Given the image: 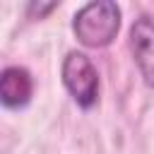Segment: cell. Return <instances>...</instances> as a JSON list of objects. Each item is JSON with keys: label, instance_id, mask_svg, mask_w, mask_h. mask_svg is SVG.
<instances>
[{"label": "cell", "instance_id": "obj_1", "mask_svg": "<svg viewBox=\"0 0 154 154\" xmlns=\"http://www.w3.org/2000/svg\"><path fill=\"white\" fill-rule=\"evenodd\" d=\"M120 7L113 0L84 2L72 14V34L84 48H106L120 31Z\"/></svg>", "mask_w": 154, "mask_h": 154}, {"label": "cell", "instance_id": "obj_2", "mask_svg": "<svg viewBox=\"0 0 154 154\" xmlns=\"http://www.w3.org/2000/svg\"><path fill=\"white\" fill-rule=\"evenodd\" d=\"M60 79H63V87L70 94V99L82 111H91L99 103V94H101L99 70L84 51L72 48L65 53V58L60 63Z\"/></svg>", "mask_w": 154, "mask_h": 154}, {"label": "cell", "instance_id": "obj_3", "mask_svg": "<svg viewBox=\"0 0 154 154\" xmlns=\"http://www.w3.org/2000/svg\"><path fill=\"white\" fill-rule=\"evenodd\" d=\"M128 48L142 82L154 89V17L140 14L128 31Z\"/></svg>", "mask_w": 154, "mask_h": 154}, {"label": "cell", "instance_id": "obj_4", "mask_svg": "<svg viewBox=\"0 0 154 154\" xmlns=\"http://www.w3.org/2000/svg\"><path fill=\"white\" fill-rule=\"evenodd\" d=\"M34 77L24 65H7L0 72V103L7 111H22L31 103Z\"/></svg>", "mask_w": 154, "mask_h": 154}, {"label": "cell", "instance_id": "obj_5", "mask_svg": "<svg viewBox=\"0 0 154 154\" xmlns=\"http://www.w3.org/2000/svg\"><path fill=\"white\" fill-rule=\"evenodd\" d=\"M58 5H60V2H36V0H31V2H26L24 12H26L29 19H43V17H46L48 12H53Z\"/></svg>", "mask_w": 154, "mask_h": 154}]
</instances>
